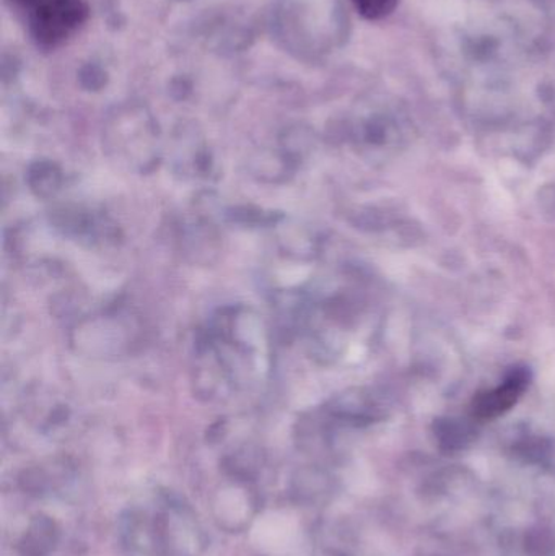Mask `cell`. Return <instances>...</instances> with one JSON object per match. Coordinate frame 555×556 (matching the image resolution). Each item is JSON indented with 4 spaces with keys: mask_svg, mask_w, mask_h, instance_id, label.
<instances>
[{
    "mask_svg": "<svg viewBox=\"0 0 555 556\" xmlns=\"http://www.w3.org/2000/svg\"><path fill=\"white\" fill-rule=\"evenodd\" d=\"M29 29L42 46H58L87 18L84 0H35L25 10Z\"/></svg>",
    "mask_w": 555,
    "mask_h": 556,
    "instance_id": "cell-1",
    "label": "cell"
},
{
    "mask_svg": "<svg viewBox=\"0 0 555 556\" xmlns=\"http://www.w3.org/2000/svg\"><path fill=\"white\" fill-rule=\"evenodd\" d=\"M51 224L65 237L88 244L106 243L117 238V227L111 218L78 205L55 207L51 212Z\"/></svg>",
    "mask_w": 555,
    "mask_h": 556,
    "instance_id": "cell-2",
    "label": "cell"
},
{
    "mask_svg": "<svg viewBox=\"0 0 555 556\" xmlns=\"http://www.w3.org/2000/svg\"><path fill=\"white\" fill-rule=\"evenodd\" d=\"M58 526L48 516H36L29 525L23 541L20 542L22 556H48L58 544Z\"/></svg>",
    "mask_w": 555,
    "mask_h": 556,
    "instance_id": "cell-3",
    "label": "cell"
},
{
    "mask_svg": "<svg viewBox=\"0 0 555 556\" xmlns=\"http://www.w3.org/2000/svg\"><path fill=\"white\" fill-rule=\"evenodd\" d=\"M26 182L33 194L41 199H52L64 185V175L58 165L51 162H36L26 172Z\"/></svg>",
    "mask_w": 555,
    "mask_h": 556,
    "instance_id": "cell-4",
    "label": "cell"
},
{
    "mask_svg": "<svg viewBox=\"0 0 555 556\" xmlns=\"http://www.w3.org/2000/svg\"><path fill=\"white\" fill-rule=\"evenodd\" d=\"M228 217L237 224L251 225V227H257V225L267 227V225L276 224L280 218L279 215L266 214V212L250 207L231 208Z\"/></svg>",
    "mask_w": 555,
    "mask_h": 556,
    "instance_id": "cell-5",
    "label": "cell"
},
{
    "mask_svg": "<svg viewBox=\"0 0 555 556\" xmlns=\"http://www.w3.org/2000/svg\"><path fill=\"white\" fill-rule=\"evenodd\" d=\"M352 3L365 18L381 20L394 12L398 0H352Z\"/></svg>",
    "mask_w": 555,
    "mask_h": 556,
    "instance_id": "cell-6",
    "label": "cell"
}]
</instances>
